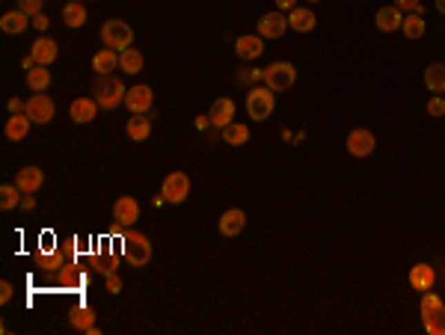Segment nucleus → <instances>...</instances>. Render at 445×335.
I'll list each match as a JSON object with an SVG mask.
<instances>
[{
	"label": "nucleus",
	"mask_w": 445,
	"mask_h": 335,
	"mask_svg": "<svg viewBox=\"0 0 445 335\" xmlns=\"http://www.w3.org/2000/svg\"><path fill=\"white\" fill-rule=\"evenodd\" d=\"M374 145H377V140H374V134L368 128H353L348 134V152L353 157H368L374 152Z\"/></svg>",
	"instance_id": "obj_8"
},
{
	"label": "nucleus",
	"mask_w": 445,
	"mask_h": 335,
	"mask_svg": "<svg viewBox=\"0 0 445 335\" xmlns=\"http://www.w3.org/2000/svg\"><path fill=\"white\" fill-rule=\"evenodd\" d=\"M42 3H45V0H18V9H21V12H27L30 18H33V15L42 12Z\"/></svg>",
	"instance_id": "obj_38"
},
{
	"label": "nucleus",
	"mask_w": 445,
	"mask_h": 335,
	"mask_svg": "<svg viewBox=\"0 0 445 335\" xmlns=\"http://www.w3.org/2000/svg\"><path fill=\"white\" fill-rule=\"evenodd\" d=\"M101 42L110 48V51H125V48H131V42H134V30L125 21H119V18H110V21L101 27Z\"/></svg>",
	"instance_id": "obj_3"
},
{
	"label": "nucleus",
	"mask_w": 445,
	"mask_h": 335,
	"mask_svg": "<svg viewBox=\"0 0 445 335\" xmlns=\"http://www.w3.org/2000/svg\"><path fill=\"white\" fill-rule=\"evenodd\" d=\"M401 12H422V0H395Z\"/></svg>",
	"instance_id": "obj_39"
},
{
	"label": "nucleus",
	"mask_w": 445,
	"mask_h": 335,
	"mask_svg": "<svg viewBox=\"0 0 445 335\" xmlns=\"http://www.w3.org/2000/svg\"><path fill=\"white\" fill-rule=\"evenodd\" d=\"M401 30H404V36H407V39H422V36H424V18H422V12L404 15Z\"/></svg>",
	"instance_id": "obj_34"
},
{
	"label": "nucleus",
	"mask_w": 445,
	"mask_h": 335,
	"mask_svg": "<svg viewBox=\"0 0 445 335\" xmlns=\"http://www.w3.org/2000/svg\"><path fill=\"white\" fill-rule=\"evenodd\" d=\"M9 300H12V282H6V279H3V282H0V303L6 305Z\"/></svg>",
	"instance_id": "obj_42"
},
{
	"label": "nucleus",
	"mask_w": 445,
	"mask_h": 335,
	"mask_svg": "<svg viewBox=\"0 0 445 335\" xmlns=\"http://www.w3.org/2000/svg\"><path fill=\"white\" fill-rule=\"evenodd\" d=\"M59 285H63L68 294L83 291L86 288V273H83L81 264H77V261H66L63 267H59Z\"/></svg>",
	"instance_id": "obj_9"
},
{
	"label": "nucleus",
	"mask_w": 445,
	"mask_h": 335,
	"mask_svg": "<svg viewBox=\"0 0 445 335\" xmlns=\"http://www.w3.org/2000/svg\"><path fill=\"white\" fill-rule=\"evenodd\" d=\"M437 309H442V300H439L433 291H424V294H422V305H419L422 318H424V314H431V312H437Z\"/></svg>",
	"instance_id": "obj_37"
},
{
	"label": "nucleus",
	"mask_w": 445,
	"mask_h": 335,
	"mask_svg": "<svg viewBox=\"0 0 445 335\" xmlns=\"http://www.w3.org/2000/svg\"><path fill=\"white\" fill-rule=\"evenodd\" d=\"M18 190H21L18 184H3V187H0V208H3V211H12L15 205L21 202V193H18Z\"/></svg>",
	"instance_id": "obj_36"
},
{
	"label": "nucleus",
	"mask_w": 445,
	"mask_h": 335,
	"mask_svg": "<svg viewBox=\"0 0 445 335\" xmlns=\"http://www.w3.org/2000/svg\"><path fill=\"white\" fill-rule=\"evenodd\" d=\"M119 68H122L125 74H140L143 68V54L137 51V48H125V51H119Z\"/></svg>",
	"instance_id": "obj_25"
},
{
	"label": "nucleus",
	"mask_w": 445,
	"mask_h": 335,
	"mask_svg": "<svg viewBox=\"0 0 445 335\" xmlns=\"http://www.w3.org/2000/svg\"><path fill=\"white\" fill-rule=\"evenodd\" d=\"M24 113L30 116V122H36V125H48V122L54 119V113H57L54 98H48L45 92H36L33 98H27Z\"/></svg>",
	"instance_id": "obj_6"
},
{
	"label": "nucleus",
	"mask_w": 445,
	"mask_h": 335,
	"mask_svg": "<svg viewBox=\"0 0 445 335\" xmlns=\"http://www.w3.org/2000/svg\"><path fill=\"white\" fill-rule=\"evenodd\" d=\"M208 119H211V125H217V128L232 125L235 122V101H232V98H217V101L211 104Z\"/></svg>",
	"instance_id": "obj_14"
},
{
	"label": "nucleus",
	"mask_w": 445,
	"mask_h": 335,
	"mask_svg": "<svg viewBox=\"0 0 445 335\" xmlns=\"http://www.w3.org/2000/svg\"><path fill=\"white\" fill-rule=\"evenodd\" d=\"M15 184L21 187V193H36L39 187L45 184V172L39 170V166H24V170H18Z\"/></svg>",
	"instance_id": "obj_17"
},
{
	"label": "nucleus",
	"mask_w": 445,
	"mask_h": 335,
	"mask_svg": "<svg viewBox=\"0 0 445 335\" xmlns=\"http://www.w3.org/2000/svg\"><path fill=\"white\" fill-rule=\"evenodd\" d=\"M33 27H36V30H48V15H42V12H39V15H33Z\"/></svg>",
	"instance_id": "obj_44"
},
{
	"label": "nucleus",
	"mask_w": 445,
	"mask_h": 335,
	"mask_svg": "<svg viewBox=\"0 0 445 335\" xmlns=\"http://www.w3.org/2000/svg\"><path fill=\"white\" fill-rule=\"evenodd\" d=\"M244 225H246V214L241 208H232V211H226L220 216V232L226 234V238H235V234H241Z\"/></svg>",
	"instance_id": "obj_21"
},
{
	"label": "nucleus",
	"mask_w": 445,
	"mask_h": 335,
	"mask_svg": "<svg viewBox=\"0 0 445 335\" xmlns=\"http://www.w3.org/2000/svg\"><path fill=\"white\" fill-rule=\"evenodd\" d=\"M235 51L241 60H259L264 54V42H261V36H237Z\"/></svg>",
	"instance_id": "obj_16"
},
{
	"label": "nucleus",
	"mask_w": 445,
	"mask_h": 335,
	"mask_svg": "<svg viewBox=\"0 0 445 335\" xmlns=\"http://www.w3.org/2000/svg\"><path fill=\"white\" fill-rule=\"evenodd\" d=\"M63 24L72 27V30H77V27L86 24V6L81 3V0H75V3H66L63 6Z\"/></svg>",
	"instance_id": "obj_26"
},
{
	"label": "nucleus",
	"mask_w": 445,
	"mask_h": 335,
	"mask_svg": "<svg viewBox=\"0 0 445 335\" xmlns=\"http://www.w3.org/2000/svg\"><path fill=\"white\" fill-rule=\"evenodd\" d=\"M92 267L98 270V273H116V267H119V252L113 250V246H110V250H98L95 255H92Z\"/></svg>",
	"instance_id": "obj_24"
},
{
	"label": "nucleus",
	"mask_w": 445,
	"mask_h": 335,
	"mask_svg": "<svg viewBox=\"0 0 445 335\" xmlns=\"http://www.w3.org/2000/svg\"><path fill=\"white\" fill-rule=\"evenodd\" d=\"M428 113L431 116H445V98H431V101H428Z\"/></svg>",
	"instance_id": "obj_40"
},
{
	"label": "nucleus",
	"mask_w": 445,
	"mask_h": 335,
	"mask_svg": "<svg viewBox=\"0 0 445 335\" xmlns=\"http://www.w3.org/2000/svg\"><path fill=\"white\" fill-rule=\"evenodd\" d=\"M125 95L128 90L122 86V81L113 74H98L95 77V86H92V98L98 101L101 110H116L119 104H125Z\"/></svg>",
	"instance_id": "obj_1"
},
{
	"label": "nucleus",
	"mask_w": 445,
	"mask_h": 335,
	"mask_svg": "<svg viewBox=\"0 0 445 335\" xmlns=\"http://www.w3.org/2000/svg\"><path fill=\"white\" fill-rule=\"evenodd\" d=\"M273 107H276L273 90H261V86H255V90H250V95H246V113H250V119H255V122L270 119Z\"/></svg>",
	"instance_id": "obj_4"
},
{
	"label": "nucleus",
	"mask_w": 445,
	"mask_h": 335,
	"mask_svg": "<svg viewBox=\"0 0 445 335\" xmlns=\"http://www.w3.org/2000/svg\"><path fill=\"white\" fill-rule=\"evenodd\" d=\"M437 9H439L442 15H445V0H437Z\"/></svg>",
	"instance_id": "obj_48"
},
{
	"label": "nucleus",
	"mask_w": 445,
	"mask_h": 335,
	"mask_svg": "<svg viewBox=\"0 0 445 335\" xmlns=\"http://www.w3.org/2000/svg\"><path fill=\"white\" fill-rule=\"evenodd\" d=\"M294 3H297V0H276V9H279V12H282V9H288V12H291Z\"/></svg>",
	"instance_id": "obj_46"
},
{
	"label": "nucleus",
	"mask_w": 445,
	"mask_h": 335,
	"mask_svg": "<svg viewBox=\"0 0 445 335\" xmlns=\"http://www.w3.org/2000/svg\"><path fill=\"white\" fill-rule=\"evenodd\" d=\"M51 250H57V246H54V234L48 232L45 238H39V252H51Z\"/></svg>",
	"instance_id": "obj_43"
},
{
	"label": "nucleus",
	"mask_w": 445,
	"mask_h": 335,
	"mask_svg": "<svg viewBox=\"0 0 445 335\" xmlns=\"http://www.w3.org/2000/svg\"><path fill=\"white\" fill-rule=\"evenodd\" d=\"M95 113H98L95 98H75L72 107H68V116H72V122H77V125H89L95 119Z\"/></svg>",
	"instance_id": "obj_13"
},
{
	"label": "nucleus",
	"mask_w": 445,
	"mask_h": 335,
	"mask_svg": "<svg viewBox=\"0 0 445 335\" xmlns=\"http://www.w3.org/2000/svg\"><path fill=\"white\" fill-rule=\"evenodd\" d=\"M36 261H39V267H42V270L57 273L68 258H66L63 250H51V252H36Z\"/></svg>",
	"instance_id": "obj_31"
},
{
	"label": "nucleus",
	"mask_w": 445,
	"mask_h": 335,
	"mask_svg": "<svg viewBox=\"0 0 445 335\" xmlns=\"http://www.w3.org/2000/svg\"><path fill=\"white\" fill-rule=\"evenodd\" d=\"M223 140L229 143V145H244L246 140H250V128L241 125V122L226 125V128H223Z\"/></svg>",
	"instance_id": "obj_33"
},
{
	"label": "nucleus",
	"mask_w": 445,
	"mask_h": 335,
	"mask_svg": "<svg viewBox=\"0 0 445 335\" xmlns=\"http://www.w3.org/2000/svg\"><path fill=\"white\" fill-rule=\"evenodd\" d=\"M433 282H437V273H433L431 264H415V267L410 270V285H413V288L419 291V294L431 291Z\"/></svg>",
	"instance_id": "obj_18"
},
{
	"label": "nucleus",
	"mask_w": 445,
	"mask_h": 335,
	"mask_svg": "<svg viewBox=\"0 0 445 335\" xmlns=\"http://www.w3.org/2000/svg\"><path fill=\"white\" fill-rule=\"evenodd\" d=\"M377 27L383 33H392V30H398V27L404 24V12L398 6H383V9H377Z\"/></svg>",
	"instance_id": "obj_22"
},
{
	"label": "nucleus",
	"mask_w": 445,
	"mask_h": 335,
	"mask_svg": "<svg viewBox=\"0 0 445 335\" xmlns=\"http://www.w3.org/2000/svg\"><path fill=\"white\" fill-rule=\"evenodd\" d=\"M27 86L33 92H45L48 86H51V72H48V65H33L27 72Z\"/></svg>",
	"instance_id": "obj_30"
},
{
	"label": "nucleus",
	"mask_w": 445,
	"mask_h": 335,
	"mask_svg": "<svg viewBox=\"0 0 445 335\" xmlns=\"http://www.w3.org/2000/svg\"><path fill=\"white\" fill-rule=\"evenodd\" d=\"M148 134H152V122L146 119V113H134L131 122H128V136L140 143V140H146Z\"/></svg>",
	"instance_id": "obj_32"
},
{
	"label": "nucleus",
	"mask_w": 445,
	"mask_h": 335,
	"mask_svg": "<svg viewBox=\"0 0 445 335\" xmlns=\"http://www.w3.org/2000/svg\"><path fill=\"white\" fill-rule=\"evenodd\" d=\"M104 279H107V291H110V294H119V291H122V279H119L116 273H107Z\"/></svg>",
	"instance_id": "obj_41"
},
{
	"label": "nucleus",
	"mask_w": 445,
	"mask_h": 335,
	"mask_svg": "<svg viewBox=\"0 0 445 335\" xmlns=\"http://www.w3.org/2000/svg\"><path fill=\"white\" fill-rule=\"evenodd\" d=\"M30 24H33V18H30L27 12H21V9H15V12H6L3 18H0V27H3V33H9V36L24 33Z\"/></svg>",
	"instance_id": "obj_20"
},
{
	"label": "nucleus",
	"mask_w": 445,
	"mask_h": 335,
	"mask_svg": "<svg viewBox=\"0 0 445 335\" xmlns=\"http://www.w3.org/2000/svg\"><path fill=\"white\" fill-rule=\"evenodd\" d=\"M161 196L170 205H181L187 196H190V179H187L184 172H170L164 179V190H161Z\"/></svg>",
	"instance_id": "obj_7"
},
{
	"label": "nucleus",
	"mask_w": 445,
	"mask_h": 335,
	"mask_svg": "<svg viewBox=\"0 0 445 335\" xmlns=\"http://www.w3.org/2000/svg\"><path fill=\"white\" fill-rule=\"evenodd\" d=\"M315 24H318V18H315L312 9H303V6H294L288 12V27L297 33H312Z\"/></svg>",
	"instance_id": "obj_15"
},
{
	"label": "nucleus",
	"mask_w": 445,
	"mask_h": 335,
	"mask_svg": "<svg viewBox=\"0 0 445 335\" xmlns=\"http://www.w3.org/2000/svg\"><path fill=\"white\" fill-rule=\"evenodd\" d=\"M119 65V54L116 51H98L95 57H92V72L95 74H113V68Z\"/></svg>",
	"instance_id": "obj_29"
},
{
	"label": "nucleus",
	"mask_w": 445,
	"mask_h": 335,
	"mask_svg": "<svg viewBox=\"0 0 445 335\" xmlns=\"http://www.w3.org/2000/svg\"><path fill=\"white\" fill-rule=\"evenodd\" d=\"M125 107L131 113H148L152 110V86H146V83L131 86L125 95Z\"/></svg>",
	"instance_id": "obj_10"
},
{
	"label": "nucleus",
	"mask_w": 445,
	"mask_h": 335,
	"mask_svg": "<svg viewBox=\"0 0 445 335\" xmlns=\"http://www.w3.org/2000/svg\"><path fill=\"white\" fill-rule=\"evenodd\" d=\"M285 30H288V18H285L279 9L259 18V36H261V39H279Z\"/></svg>",
	"instance_id": "obj_11"
},
{
	"label": "nucleus",
	"mask_w": 445,
	"mask_h": 335,
	"mask_svg": "<svg viewBox=\"0 0 445 335\" xmlns=\"http://www.w3.org/2000/svg\"><path fill=\"white\" fill-rule=\"evenodd\" d=\"M294 81H297V68L291 63H270L264 68V83H267V90H273V92L291 90Z\"/></svg>",
	"instance_id": "obj_5"
},
{
	"label": "nucleus",
	"mask_w": 445,
	"mask_h": 335,
	"mask_svg": "<svg viewBox=\"0 0 445 335\" xmlns=\"http://www.w3.org/2000/svg\"><path fill=\"white\" fill-rule=\"evenodd\" d=\"M30 125H33V122H30L27 113H12V119L6 122V136H9V140H15V143L24 140L27 131H30Z\"/></svg>",
	"instance_id": "obj_27"
},
{
	"label": "nucleus",
	"mask_w": 445,
	"mask_h": 335,
	"mask_svg": "<svg viewBox=\"0 0 445 335\" xmlns=\"http://www.w3.org/2000/svg\"><path fill=\"white\" fill-rule=\"evenodd\" d=\"M24 101H18V98H12V101H9V110H12V113H24Z\"/></svg>",
	"instance_id": "obj_45"
},
{
	"label": "nucleus",
	"mask_w": 445,
	"mask_h": 335,
	"mask_svg": "<svg viewBox=\"0 0 445 335\" xmlns=\"http://www.w3.org/2000/svg\"><path fill=\"white\" fill-rule=\"evenodd\" d=\"M33 205H36V199H33V196H30V193H27V196H24V199H21V208H24V211H30V208H33Z\"/></svg>",
	"instance_id": "obj_47"
},
{
	"label": "nucleus",
	"mask_w": 445,
	"mask_h": 335,
	"mask_svg": "<svg viewBox=\"0 0 445 335\" xmlns=\"http://www.w3.org/2000/svg\"><path fill=\"white\" fill-rule=\"evenodd\" d=\"M122 258L134 267H146L148 258H152V243H148L146 234L140 232H125L122 234Z\"/></svg>",
	"instance_id": "obj_2"
},
{
	"label": "nucleus",
	"mask_w": 445,
	"mask_h": 335,
	"mask_svg": "<svg viewBox=\"0 0 445 335\" xmlns=\"http://www.w3.org/2000/svg\"><path fill=\"white\" fill-rule=\"evenodd\" d=\"M30 51H33V60L39 65H51L57 60V42H54V39H48V36H39Z\"/></svg>",
	"instance_id": "obj_19"
},
{
	"label": "nucleus",
	"mask_w": 445,
	"mask_h": 335,
	"mask_svg": "<svg viewBox=\"0 0 445 335\" xmlns=\"http://www.w3.org/2000/svg\"><path fill=\"white\" fill-rule=\"evenodd\" d=\"M309 3H318V0H309Z\"/></svg>",
	"instance_id": "obj_49"
},
{
	"label": "nucleus",
	"mask_w": 445,
	"mask_h": 335,
	"mask_svg": "<svg viewBox=\"0 0 445 335\" xmlns=\"http://www.w3.org/2000/svg\"><path fill=\"white\" fill-rule=\"evenodd\" d=\"M113 220L122 223V225H134L137 220H140V205H137V199H131V196H119L116 205H113Z\"/></svg>",
	"instance_id": "obj_12"
},
{
	"label": "nucleus",
	"mask_w": 445,
	"mask_h": 335,
	"mask_svg": "<svg viewBox=\"0 0 445 335\" xmlns=\"http://www.w3.org/2000/svg\"><path fill=\"white\" fill-rule=\"evenodd\" d=\"M68 323L81 332H89L95 327V312L89 309V305H75V309L68 312Z\"/></svg>",
	"instance_id": "obj_23"
},
{
	"label": "nucleus",
	"mask_w": 445,
	"mask_h": 335,
	"mask_svg": "<svg viewBox=\"0 0 445 335\" xmlns=\"http://www.w3.org/2000/svg\"><path fill=\"white\" fill-rule=\"evenodd\" d=\"M422 323H424V329H428L431 335H445V305L437 309V312H431V314H424Z\"/></svg>",
	"instance_id": "obj_35"
},
{
	"label": "nucleus",
	"mask_w": 445,
	"mask_h": 335,
	"mask_svg": "<svg viewBox=\"0 0 445 335\" xmlns=\"http://www.w3.org/2000/svg\"><path fill=\"white\" fill-rule=\"evenodd\" d=\"M424 86H428L431 92H445V65L442 63H433L424 68Z\"/></svg>",
	"instance_id": "obj_28"
}]
</instances>
